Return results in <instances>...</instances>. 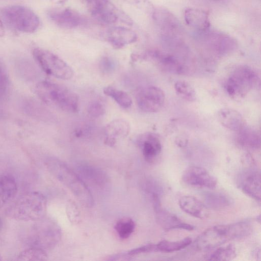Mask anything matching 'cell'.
I'll list each match as a JSON object with an SVG mask.
<instances>
[{
    "mask_svg": "<svg viewBox=\"0 0 261 261\" xmlns=\"http://www.w3.org/2000/svg\"><path fill=\"white\" fill-rule=\"evenodd\" d=\"M261 177L259 171L253 167L248 168L241 173L238 180V186L246 195L257 201L260 200Z\"/></svg>",
    "mask_w": 261,
    "mask_h": 261,
    "instance_id": "obj_11",
    "label": "cell"
},
{
    "mask_svg": "<svg viewBox=\"0 0 261 261\" xmlns=\"http://www.w3.org/2000/svg\"><path fill=\"white\" fill-rule=\"evenodd\" d=\"M2 226H3V222H2V219H1V218L0 217V230L2 228Z\"/></svg>",
    "mask_w": 261,
    "mask_h": 261,
    "instance_id": "obj_39",
    "label": "cell"
},
{
    "mask_svg": "<svg viewBox=\"0 0 261 261\" xmlns=\"http://www.w3.org/2000/svg\"><path fill=\"white\" fill-rule=\"evenodd\" d=\"M103 93L113 99L120 107L127 109L132 105V99L126 92L111 86L105 87Z\"/></svg>",
    "mask_w": 261,
    "mask_h": 261,
    "instance_id": "obj_27",
    "label": "cell"
},
{
    "mask_svg": "<svg viewBox=\"0 0 261 261\" xmlns=\"http://www.w3.org/2000/svg\"><path fill=\"white\" fill-rule=\"evenodd\" d=\"M147 56L157 61L162 67L169 72L185 74L188 71L187 67L174 56L164 55L156 51L149 53Z\"/></svg>",
    "mask_w": 261,
    "mask_h": 261,
    "instance_id": "obj_20",
    "label": "cell"
},
{
    "mask_svg": "<svg viewBox=\"0 0 261 261\" xmlns=\"http://www.w3.org/2000/svg\"><path fill=\"white\" fill-rule=\"evenodd\" d=\"M5 33L4 25L3 21L0 18V37L4 36Z\"/></svg>",
    "mask_w": 261,
    "mask_h": 261,
    "instance_id": "obj_38",
    "label": "cell"
},
{
    "mask_svg": "<svg viewBox=\"0 0 261 261\" xmlns=\"http://www.w3.org/2000/svg\"><path fill=\"white\" fill-rule=\"evenodd\" d=\"M33 222L27 232L26 242L28 246L39 248L45 251L53 248L60 238L59 226L45 216Z\"/></svg>",
    "mask_w": 261,
    "mask_h": 261,
    "instance_id": "obj_5",
    "label": "cell"
},
{
    "mask_svg": "<svg viewBox=\"0 0 261 261\" xmlns=\"http://www.w3.org/2000/svg\"><path fill=\"white\" fill-rule=\"evenodd\" d=\"M91 14L98 20L108 24L116 22L118 15L115 7L108 0H84Z\"/></svg>",
    "mask_w": 261,
    "mask_h": 261,
    "instance_id": "obj_13",
    "label": "cell"
},
{
    "mask_svg": "<svg viewBox=\"0 0 261 261\" xmlns=\"http://www.w3.org/2000/svg\"><path fill=\"white\" fill-rule=\"evenodd\" d=\"M191 243L192 239L189 237H186L176 241L162 240L156 244V248L157 251L172 252L184 249Z\"/></svg>",
    "mask_w": 261,
    "mask_h": 261,
    "instance_id": "obj_28",
    "label": "cell"
},
{
    "mask_svg": "<svg viewBox=\"0 0 261 261\" xmlns=\"http://www.w3.org/2000/svg\"><path fill=\"white\" fill-rule=\"evenodd\" d=\"M115 65V62L112 59L105 57L100 61L99 67L101 71L108 73L114 70Z\"/></svg>",
    "mask_w": 261,
    "mask_h": 261,
    "instance_id": "obj_36",
    "label": "cell"
},
{
    "mask_svg": "<svg viewBox=\"0 0 261 261\" xmlns=\"http://www.w3.org/2000/svg\"><path fill=\"white\" fill-rule=\"evenodd\" d=\"M135 224L133 220L129 218H124L118 221L115 226V229L120 238H128L133 232Z\"/></svg>",
    "mask_w": 261,
    "mask_h": 261,
    "instance_id": "obj_33",
    "label": "cell"
},
{
    "mask_svg": "<svg viewBox=\"0 0 261 261\" xmlns=\"http://www.w3.org/2000/svg\"><path fill=\"white\" fill-rule=\"evenodd\" d=\"M178 204L182 211L194 217L204 219L207 216V206L193 196H182L178 200Z\"/></svg>",
    "mask_w": 261,
    "mask_h": 261,
    "instance_id": "obj_21",
    "label": "cell"
},
{
    "mask_svg": "<svg viewBox=\"0 0 261 261\" xmlns=\"http://www.w3.org/2000/svg\"><path fill=\"white\" fill-rule=\"evenodd\" d=\"M87 111L91 116L98 117L103 115L106 110L103 103L98 100H94L89 105Z\"/></svg>",
    "mask_w": 261,
    "mask_h": 261,
    "instance_id": "obj_35",
    "label": "cell"
},
{
    "mask_svg": "<svg viewBox=\"0 0 261 261\" xmlns=\"http://www.w3.org/2000/svg\"><path fill=\"white\" fill-rule=\"evenodd\" d=\"M47 199L41 192H27L8 204L5 210L9 218L24 222H34L45 215Z\"/></svg>",
    "mask_w": 261,
    "mask_h": 261,
    "instance_id": "obj_3",
    "label": "cell"
},
{
    "mask_svg": "<svg viewBox=\"0 0 261 261\" xmlns=\"http://www.w3.org/2000/svg\"><path fill=\"white\" fill-rule=\"evenodd\" d=\"M138 107L143 112L154 113L159 111L163 107L165 95L160 88L154 86H148L139 89L136 95Z\"/></svg>",
    "mask_w": 261,
    "mask_h": 261,
    "instance_id": "obj_9",
    "label": "cell"
},
{
    "mask_svg": "<svg viewBox=\"0 0 261 261\" xmlns=\"http://www.w3.org/2000/svg\"><path fill=\"white\" fill-rule=\"evenodd\" d=\"M154 209L157 223L165 230L182 229L192 230L194 229L193 225L182 221L173 214L162 208L161 205Z\"/></svg>",
    "mask_w": 261,
    "mask_h": 261,
    "instance_id": "obj_16",
    "label": "cell"
},
{
    "mask_svg": "<svg viewBox=\"0 0 261 261\" xmlns=\"http://www.w3.org/2000/svg\"><path fill=\"white\" fill-rule=\"evenodd\" d=\"M49 17L59 27L65 29L76 28L82 21L80 15L69 8L51 11Z\"/></svg>",
    "mask_w": 261,
    "mask_h": 261,
    "instance_id": "obj_19",
    "label": "cell"
},
{
    "mask_svg": "<svg viewBox=\"0 0 261 261\" xmlns=\"http://www.w3.org/2000/svg\"><path fill=\"white\" fill-rule=\"evenodd\" d=\"M182 179L186 184L196 187L214 189L217 185L216 178L205 168L192 166L184 172Z\"/></svg>",
    "mask_w": 261,
    "mask_h": 261,
    "instance_id": "obj_12",
    "label": "cell"
},
{
    "mask_svg": "<svg viewBox=\"0 0 261 261\" xmlns=\"http://www.w3.org/2000/svg\"><path fill=\"white\" fill-rule=\"evenodd\" d=\"M107 37L108 42L117 49L132 43L137 39V36L134 31L121 27L111 28L108 31Z\"/></svg>",
    "mask_w": 261,
    "mask_h": 261,
    "instance_id": "obj_18",
    "label": "cell"
},
{
    "mask_svg": "<svg viewBox=\"0 0 261 261\" xmlns=\"http://www.w3.org/2000/svg\"><path fill=\"white\" fill-rule=\"evenodd\" d=\"M184 18L189 26L198 31L204 32L210 26L208 14L202 9L187 8L184 12Z\"/></svg>",
    "mask_w": 261,
    "mask_h": 261,
    "instance_id": "obj_22",
    "label": "cell"
},
{
    "mask_svg": "<svg viewBox=\"0 0 261 261\" xmlns=\"http://www.w3.org/2000/svg\"><path fill=\"white\" fill-rule=\"evenodd\" d=\"M1 259H1V255H0V260H1Z\"/></svg>",
    "mask_w": 261,
    "mask_h": 261,
    "instance_id": "obj_41",
    "label": "cell"
},
{
    "mask_svg": "<svg viewBox=\"0 0 261 261\" xmlns=\"http://www.w3.org/2000/svg\"><path fill=\"white\" fill-rule=\"evenodd\" d=\"M156 23L163 30L165 35H176L181 31V26L176 17L168 10L158 8L153 12Z\"/></svg>",
    "mask_w": 261,
    "mask_h": 261,
    "instance_id": "obj_14",
    "label": "cell"
},
{
    "mask_svg": "<svg viewBox=\"0 0 261 261\" xmlns=\"http://www.w3.org/2000/svg\"><path fill=\"white\" fill-rule=\"evenodd\" d=\"M152 251H157L156 245L148 244L134 249H132L127 252V254L130 256H133L143 253L150 252Z\"/></svg>",
    "mask_w": 261,
    "mask_h": 261,
    "instance_id": "obj_37",
    "label": "cell"
},
{
    "mask_svg": "<svg viewBox=\"0 0 261 261\" xmlns=\"http://www.w3.org/2000/svg\"><path fill=\"white\" fill-rule=\"evenodd\" d=\"M174 87L176 93L182 99L190 101L196 100V92L189 83L178 81L175 83Z\"/></svg>",
    "mask_w": 261,
    "mask_h": 261,
    "instance_id": "obj_32",
    "label": "cell"
},
{
    "mask_svg": "<svg viewBox=\"0 0 261 261\" xmlns=\"http://www.w3.org/2000/svg\"><path fill=\"white\" fill-rule=\"evenodd\" d=\"M129 131L130 126L126 120L122 119L112 120L105 128V143L113 146L117 139L126 136Z\"/></svg>",
    "mask_w": 261,
    "mask_h": 261,
    "instance_id": "obj_17",
    "label": "cell"
},
{
    "mask_svg": "<svg viewBox=\"0 0 261 261\" xmlns=\"http://www.w3.org/2000/svg\"><path fill=\"white\" fill-rule=\"evenodd\" d=\"M80 173L87 180L101 186L107 181V175L100 169L88 165L78 167Z\"/></svg>",
    "mask_w": 261,
    "mask_h": 261,
    "instance_id": "obj_26",
    "label": "cell"
},
{
    "mask_svg": "<svg viewBox=\"0 0 261 261\" xmlns=\"http://www.w3.org/2000/svg\"><path fill=\"white\" fill-rule=\"evenodd\" d=\"M237 132V142L241 147L252 150L260 148V137L254 129L245 126Z\"/></svg>",
    "mask_w": 261,
    "mask_h": 261,
    "instance_id": "obj_25",
    "label": "cell"
},
{
    "mask_svg": "<svg viewBox=\"0 0 261 261\" xmlns=\"http://www.w3.org/2000/svg\"><path fill=\"white\" fill-rule=\"evenodd\" d=\"M3 19L12 28L24 33H33L39 27L38 16L30 8L21 5H12L3 9Z\"/></svg>",
    "mask_w": 261,
    "mask_h": 261,
    "instance_id": "obj_7",
    "label": "cell"
},
{
    "mask_svg": "<svg viewBox=\"0 0 261 261\" xmlns=\"http://www.w3.org/2000/svg\"><path fill=\"white\" fill-rule=\"evenodd\" d=\"M204 40L215 53L224 56L233 52L238 46L237 40L228 34L218 31H205Z\"/></svg>",
    "mask_w": 261,
    "mask_h": 261,
    "instance_id": "obj_10",
    "label": "cell"
},
{
    "mask_svg": "<svg viewBox=\"0 0 261 261\" xmlns=\"http://www.w3.org/2000/svg\"><path fill=\"white\" fill-rule=\"evenodd\" d=\"M214 1H217V2H219V1H223V0H213Z\"/></svg>",
    "mask_w": 261,
    "mask_h": 261,
    "instance_id": "obj_40",
    "label": "cell"
},
{
    "mask_svg": "<svg viewBox=\"0 0 261 261\" xmlns=\"http://www.w3.org/2000/svg\"><path fill=\"white\" fill-rule=\"evenodd\" d=\"M35 92L43 102L50 107L69 113L79 111L78 95L64 86L43 81L36 85Z\"/></svg>",
    "mask_w": 261,
    "mask_h": 261,
    "instance_id": "obj_4",
    "label": "cell"
},
{
    "mask_svg": "<svg viewBox=\"0 0 261 261\" xmlns=\"http://www.w3.org/2000/svg\"><path fill=\"white\" fill-rule=\"evenodd\" d=\"M203 197L205 204L211 208H223L230 204V199L222 193L208 192Z\"/></svg>",
    "mask_w": 261,
    "mask_h": 261,
    "instance_id": "obj_29",
    "label": "cell"
},
{
    "mask_svg": "<svg viewBox=\"0 0 261 261\" xmlns=\"http://www.w3.org/2000/svg\"><path fill=\"white\" fill-rule=\"evenodd\" d=\"M17 192V185L14 177L8 174L0 173V208L10 203Z\"/></svg>",
    "mask_w": 261,
    "mask_h": 261,
    "instance_id": "obj_24",
    "label": "cell"
},
{
    "mask_svg": "<svg viewBox=\"0 0 261 261\" xmlns=\"http://www.w3.org/2000/svg\"><path fill=\"white\" fill-rule=\"evenodd\" d=\"M252 231L248 221H240L230 224L218 225L207 228L195 240V248L206 251L216 248L229 241L247 237Z\"/></svg>",
    "mask_w": 261,
    "mask_h": 261,
    "instance_id": "obj_1",
    "label": "cell"
},
{
    "mask_svg": "<svg viewBox=\"0 0 261 261\" xmlns=\"http://www.w3.org/2000/svg\"><path fill=\"white\" fill-rule=\"evenodd\" d=\"M33 56L39 67L47 74L61 80H69L73 70L63 60L54 53L41 48L33 50Z\"/></svg>",
    "mask_w": 261,
    "mask_h": 261,
    "instance_id": "obj_8",
    "label": "cell"
},
{
    "mask_svg": "<svg viewBox=\"0 0 261 261\" xmlns=\"http://www.w3.org/2000/svg\"><path fill=\"white\" fill-rule=\"evenodd\" d=\"M67 217L73 224H77L80 220V212L76 204L72 201H69L66 205Z\"/></svg>",
    "mask_w": 261,
    "mask_h": 261,
    "instance_id": "obj_34",
    "label": "cell"
},
{
    "mask_svg": "<svg viewBox=\"0 0 261 261\" xmlns=\"http://www.w3.org/2000/svg\"><path fill=\"white\" fill-rule=\"evenodd\" d=\"M138 144L145 159L148 162H152L162 151L161 141L154 133H146L142 134L138 139Z\"/></svg>",
    "mask_w": 261,
    "mask_h": 261,
    "instance_id": "obj_15",
    "label": "cell"
},
{
    "mask_svg": "<svg viewBox=\"0 0 261 261\" xmlns=\"http://www.w3.org/2000/svg\"><path fill=\"white\" fill-rule=\"evenodd\" d=\"M48 171L68 188L84 206L91 207L94 204L92 195L82 179L65 163L49 157L45 162Z\"/></svg>",
    "mask_w": 261,
    "mask_h": 261,
    "instance_id": "obj_2",
    "label": "cell"
},
{
    "mask_svg": "<svg viewBox=\"0 0 261 261\" xmlns=\"http://www.w3.org/2000/svg\"><path fill=\"white\" fill-rule=\"evenodd\" d=\"M218 121L225 128L238 132L245 126V120L237 111L231 108H224L217 113Z\"/></svg>",
    "mask_w": 261,
    "mask_h": 261,
    "instance_id": "obj_23",
    "label": "cell"
},
{
    "mask_svg": "<svg viewBox=\"0 0 261 261\" xmlns=\"http://www.w3.org/2000/svg\"><path fill=\"white\" fill-rule=\"evenodd\" d=\"M47 259V255L45 250L33 247L28 248L20 252L17 256V260H45Z\"/></svg>",
    "mask_w": 261,
    "mask_h": 261,
    "instance_id": "obj_30",
    "label": "cell"
},
{
    "mask_svg": "<svg viewBox=\"0 0 261 261\" xmlns=\"http://www.w3.org/2000/svg\"><path fill=\"white\" fill-rule=\"evenodd\" d=\"M237 255L236 250L232 244L221 247L217 249L210 256L209 260H230Z\"/></svg>",
    "mask_w": 261,
    "mask_h": 261,
    "instance_id": "obj_31",
    "label": "cell"
},
{
    "mask_svg": "<svg viewBox=\"0 0 261 261\" xmlns=\"http://www.w3.org/2000/svg\"><path fill=\"white\" fill-rule=\"evenodd\" d=\"M259 77L256 72L247 65L236 67L228 76L225 88L228 95L233 99H240L257 86Z\"/></svg>",
    "mask_w": 261,
    "mask_h": 261,
    "instance_id": "obj_6",
    "label": "cell"
}]
</instances>
